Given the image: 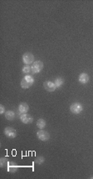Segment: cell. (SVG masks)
Returning <instances> with one entry per match:
<instances>
[{
  "label": "cell",
  "mask_w": 93,
  "mask_h": 179,
  "mask_svg": "<svg viewBox=\"0 0 93 179\" xmlns=\"http://www.w3.org/2000/svg\"><path fill=\"white\" fill-rule=\"evenodd\" d=\"M23 61L26 65L34 63V55L32 52H25L23 55Z\"/></svg>",
  "instance_id": "obj_4"
},
{
  "label": "cell",
  "mask_w": 93,
  "mask_h": 179,
  "mask_svg": "<svg viewBox=\"0 0 93 179\" xmlns=\"http://www.w3.org/2000/svg\"><path fill=\"white\" fill-rule=\"evenodd\" d=\"M5 115V118L8 120H13L15 118V113L13 112V111H7V112L4 113Z\"/></svg>",
  "instance_id": "obj_12"
},
{
  "label": "cell",
  "mask_w": 93,
  "mask_h": 179,
  "mask_svg": "<svg viewBox=\"0 0 93 179\" xmlns=\"http://www.w3.org/2000/svg\"><path fill=\"white\" fill-rule=\"evenodd\" d=\"M37 127H38L39 129H43L46 127V121L42 118H40L37 121Z\"/></svg>",
  "instance_id": "obj_13"
},
{
  "label": "cell",
  "mask_w": 93,
  "mask_h": 179,
  "mask_svg": "<svg viewBox=\"0 0 93 179\" xmlns=\"http://www.w3.org/2000/svg\"><path fill=\"white\" fill-rule=\"evenodd\" d=\"M18 165L17 164L14 162H8V164L7 166V170L8 172L14 173L18 171Z\"/></svg>",
  "instance_id": "obj_9"
},
{
  "label": "cell",
  "mask_w": 93,
  "mask_h": 179,
  "mask_svg": "<svg viewBox=\"0 0 93 179\" xmlns=\"http://www.w3.org/2000/svg\"><path fill=\"white\" fill-rule=\"evenodd\" d=\"M5 108H4V106L3 105H0V113L1 114H3V113H5Z\"/></svg>",
  "instance_id": "obj_18"
},
{
  "label": "cell",
  "mask_w": 93,
  "mask_h": 179,
  "mask_svg": "<svg viewBox=\"0 0 93 179\" xmlns=\"http://www.w3.org/2000/svg\"><path fill=\"white\" fill-rule=\"evenodd\" d=\"M8 159L7 157H2L1 159H0V166L2 167H7V166L8 164Z\"/></svg>",
  "instance_id": "obj_14"
},
{
  "label": "cell",
  "mask_w": 93,
  "mask_h": 179,
  "mask_svg": "<svg viewBox=\"0 0 93 179\" xmlns=\"http://www.w3.org/2000/svg\"><path fill=\"white\" fill-rule=\"evenodd\" d=\"M78 81L82 83V84H85L89 82V75L86 73H82L79 75V78H78Z\"/></svg>",
  "instance_id": "obj_10"
},
{
  "label": "cell",
  "mask_w": 93,
  "mask_h": 179,
  "mask_svg": "<svg viewBox=\"0 0 93 179\" xmlns=\"http://www.w3.org/2000/svg\"><path fill=\"white\" fill-rule=\"evenodd\" d=\"M83 107L80 103H74L70 106V111L73 114H79L82 112Z\"/></svg>",
  "instance_id": "obj_3"
},
{
  "label": "cell",
  "mask_w": 93,
  "mask_h": 179,
  "mask_svg": "<svg viewBox=\"0 0 93 179\" xmlns=\"http://www.w3.org/2000/svg\"><path fill=\"white\" fill-rule=\"evenodd\" d=\"M4 134L9 138H15L17 136V132L14 128L11 127H7L4 128Z\"/></svg>",
  "instance_id": "obj_6"
},
{
  "label": "cell",
  "mask_w": 93,
  "mask_h": 179,
  "mask_svg": "<svg viewBox=\"0 0 93 179\" xmlns=\"http://www.w3.org/2000/svg\"><path fill=\"white\" fill-rule=\"evenodd\" d=\"M37 137H38V138L40 141L46 142L47 140H49L50 134H49V133H47L46 131H44L42 129H40L38 132L37 133Z\"/></svg>",
  "instance_id": "obj_5"
},
{
  "label": "cell",
  "mask_w": 93,
  "mask_h": 179,
  "mask_svg": "<svg viewBox=\"0 0 93 179\" xmlns=\"http://www.w3.org/2000/svg\"><path fill=\"white\" fill-rule=\"evenodd\" d=\"M20 120L21 122L25 123V124H30L33 122V118L31 115L28 114V113H23L21 116H20Z\"/></svg>",
  "instance_id": "obj_7"
},
{
  "label": "cell",
  "mask_w": 93,
  "mask_h": 179,
  "mask_svg": "<svg viewBox=\"0 0 93 179\" xmlns=\"http://www.w3.org/2000/svg\"><path fill=\"white\" fill-rule=\"evenodd\" d=\"M43 87L48 92H54L56 88H57L54 82H51V81H46V82H44L43 83Z\"/></svg>",
  "instance_id": "obj_8"
},
{
  "label": "cell",
  "mask_w": 93,
  "mask_h": 179,
  "mask_svg": "<svg viewBox=\"0 0 93 179\" xmlns=\"http://www.w3.org/2000/svg\"><path fill=\"white\" fill-rule=\"evenodd\" d=\"M44 157H38L36 158V160H35V163H38V164H42L43 163H44Z\"/></svg>",
  "instance_id": "obj_17"
},
{
  "label": "cell",
  "mask_w": 93,
  "mask_h": 179,
  "mask_svg": "<svg viewBox=\"0 0 93 179\" xmlns=\"http://www.w3.org/2000/svg\"><path fill=\"white\" fill-rule=\"evenodd\" d=\"M33 83H34V78L32 77L31 75H27L21 81V87L23 89H27V88H29L30 87H32Z\"/></svg>",
  "instance_id": "obj_1"
},
{
  "label": "cell",
  "mask_w": 93,
  "mask_h": 179,
  "mask_svg": "<svg viewBox=\"0 0 93 179\" xmlns=\"http://www.w3.org/2000/svg\"><path fill=\"white\" fill-rule=\"evenodd\" d=\"M28 110H29V106L26 103H22L18 106V111L21 113H27Z\"/></svg>",
  "instance_id": "obj_11"
},
{
  "label": "cell",
  "mask_w": 93,
  "mask_h": 179,
  "mask_svg": "<svg viewBox=\"0 0 93 179\" xmlns=\"http://www.w3.org/2000/svg\"><path fill=\"white\" fill-rule=\"evenodd\" d=\"M43 69V63L42 61H35L32 64V73L38 74Z\"/></svg>",
  "instance_id": "obj_2"
},
{
  "label": "cell",
  "mask_w": 93,
  "mask_h": 179,
  "mask_svg": "<svg viewBox=\"0 0 93 179\" xmlns=\"http://www.w3.org/2000/svg\"><path fill=\"white\" fill-rule=\"evenodd\" d=\"M54 83L57 88H60V87H62V85H63V83H64V79L62 78H56Z\"/></svg>",
  "instance_id": "obj_15"
},
{
  "label": "cell",
  "mask_w": 93,
  "mask_h": 179,
  "mask_svg": "<svg viewBox=\"0 0 93 179\" xmlns=\"http://www.w3.org/2000/svg\"><path fill=\"white\" fill-rule=\"evenodd\" d=\"M32 72V67H30L29 65H25L23 67V73L25 74H30Z\"/></svg>",
  "instance_id": "obj_16"
}]
</instances>
